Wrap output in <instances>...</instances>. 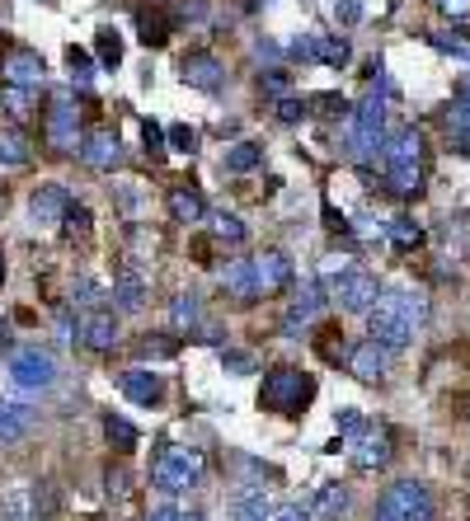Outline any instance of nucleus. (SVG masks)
Masks as SVG:
<instances>
[{
    "mask_svg": "<svg viewBox=\"0 0 470 521\" xmlns=\"http://www.w3.org/2000/svg\"><path fill=\"white\" fill-rule=\"evenodd\" d=\"M456 151H461V155L470 160V137H456Z\"/></svg>",
    "mask_w": 470,
    "mask_h": 521,
    "instance_id": "4d7b16f0",
    "label": "nucleus"
},
{
    "mask_svg": "<svg viewBox=\"0 0 470 521\" xmlns=\"http://www.w3.org/2000/svg\"><path fill=\"white\" fill-rule=\"evenodd\" d=\"M203 470H207L203 451H193V446H165V451L151 460V484H156L160 493H184L203 479Z\"/></svg>",
    "mask_w": 470,
    "mask_h": 521,
    "instance_id": "39448f33",
    "label": "nucleus"
},
{
    "mask_svg": "<svg viewBox=\"0 0 470 521\" xmlns=\"http://www.w3.org/2000/svg\"><path fill=\"white\" fill-rule=\"evenodd\" d=\"M198 320H203V306H198V296H193V292L174 296V306H170V324H174V329H193Z\"/></svg>",
    "mask_w": 470,
    "mask_h": 521,
    "instance_id": "7c9ffc66",
    "label": "nucleus"
},
{
    "mask_svg": "<svg viewBox=\"0 0 470 521\" xmlns=\"http://www.w3.org/2000/svg\"><path fill=\"white\" fill-rule=\"evenodd\" d=\"M137 29H141V43L146 47L170 43V19L160 15V10H137Z\"/></svg>",
    "mask_w": 470,
    "mask_h": 521,
    "instance_id": "c756f323",
    "label": "nucleus"
},
{
    "mask_svg": "<svg viewBox=\"0 0 470 521\" xmlns=\"http://www.w3.org/2000/svg\"><path fill=\"white\" fill-rule=\"evenodd\" d=\"M33 414L24 404H0V446H15L24 432H29Z\"/></svg>",
    "mask_w": 470,
    "mask_h": 521,
    "instance_id": "cd10ccee",
    "label": "nucleus"
},
{
    "mask_svg": "<svg viewBox=\"0 0 470 521\" xmlns=\"http://www.w3.org/2000/svg\"><path fill=\"white\" fill-rule=\"evenodd\" d=\"M250 263H254V296H278L292 287V259L282 249H264Z\"/></svg>",
    "mask_w": 470,
    "mask_h": 521,
    "instance_id": "f8f14e48",
    "label": "nucleus"
},
{
    "mask_svg": "<svg viewBox=\"0 0 470 521\" xmlns=\"http://www.w3.org/2000/svg\"><path fill=\"white\" fill-rule=\"evenodd\" d=\"M315 395V381L301 367H273L259 385V409L268 414H301L306 399Z\"/></svg>",
    "mask_w": 470,
    "mask_h": 521,
    "instance_id": "7ed1b4c3",
    "label": "nucleus"
},
{
    "mask_svg": "<svg viewBox=\"0 0 470 521\" xmlns=\"http://www.w3.org/2000/svg\"><path fill=\"white\" fill-rule=\"evenodd\" d=\"M0 104L10 108V118H29V90H15V85H5V94H0Z\"/></svg>",
    "mask_w": 470,
    "mask_h": 521,
    "instance_id": "a19ab883",
    "label": "nucleus"
},
{
    "mask_svg": "<svg viewBox=\"0 0 470 521\" xmlns=\"http://www.w3.org/2000/svg\"><path fill=\"white\" fill-rule=\"evenodd\" d=\"M137 353H141V357H174V353H179V338L146 334V338H137Z\"/></svg>",
    "mask_w": 470,
    "mask_h": 521,
    "instance_id": "c9c22d12",
    "label": "nucleus"
},
{
    "mask_svg": "<svg viewBox=\"0 0 470 521\" xmlns=\"http://www.w3.org/2000/svg\"><path fill=\"white\" fill-rule=\"evenodd\" d=\"M438 10H442V15H452V19H466L470 15V0H438Z\"/></svg>",
    "mask_w": 470,
    "mask_h": 521,
    "instance_id": "8fccbe9b",
    "label": "nucleus"
},
{
    "mask_svg": "<svg viewBox=\"0 0 470 521\" xmlns=\"http://www.w3.org/2000/svg\"><path fill=\"white\" fill-rule=\"evenodd\" d=\"M381 141H386V99H381V90H372L358 108H353L348 155H353V160H372L376 151H386Z\"/></svg>",
    "mask_w": 470,
    "mask_h": 521,
    "instance_id": "423d86ee",
    "label": "nucleus"
},
{
    "mask_svg": "<svg viewBox=\"0 0 470 521\" xmlns=\"http://www.w3.org/2000/svg\"><path fill=\"white\" fill-rule=\"evenodd\" d=\"M0 282H5V254H0Z\"/></svg>",
    "mask_w": 470,
    "mask_h": 521,
    "instance_id": "bf43d9fd",
    "label": "nucleus"
},
{
    "mask_svg": "<svg viewBox=\"0 0 470 521\" xmlns=\"http://www.w3.org/2000/svg\"><path fill=\"white\" fill-rule=\"evenodd\" d=\"M334 428H339V437H344V442H353V437H358V432H367L372 423H367L358 409H344V414L334 418Z\"/></svg>",
    "mask_w": 470,
    "mask_h": 521,
    "instance_id": "58836bf2",
    "label": "nucleus"
},
{
    "mask_svg": "<svg viewBox=\"0 0 470 521\" xmlns=\"http://www.w3.org/2000/svg\"><path fill=\"white\" fill-rule=\"evenodd\" d=\"M66 66H71V80H76V85H90V52H85V47H66Z\"/></svg>",
    "mask_w": 470,
    "mask_h": 521,
    "instance_id": "e433bc0d",
    "label": "nucleus"
},
{
    "mask_svg": "<svg viewBox=\"0 0 470 521\" xmlns=\"http://www.w3.org/2000/svg\"><path fill=\"white\" fill-rule=\"evenodd\" d=\"M109 498H132V475H127L123 465L109 470Z\"/></svg>",
    "mask_w": 470,
    "mask_h": 521,
    "instance_id": "49530a36",
    "label": "nucleus"
},
{
    "mask_svg": "<svg viewBox=\"0 0 470 521\" xmlns=\"http://www.w3.org/2000/svg\"><path fill=\"white\" fill-rule=\"evenodd\" d=\"M170 141L179 146V151H193V141H198V137H193L188 127H170Z\"/></svg>",
    "mask_w": 470,
    "mask_h": 521,
    "instance_id": "3c124183",
    "label": "nucleus"
},
{
    "mask_svg": "<svg viewBox=\"0 0 470 521\" xmlns=\"http://www.w3.org/2000/svg\"><path fill=\"white\" fill-rule=\"evenodd\" d=\"M146 296H151V282H146V273H141L132 259H123V263H118V273H113V301H118V310L137 315V310L146 306Z\"/></svg>",
    "mask_w": 470,
    "mask_h": 521,
    "instance_id": "2eb2a0df",
    "label": "nucleus"
},
{
    "mask_svg": "<svg viewBox=\"0 0 470 521\" xmlns=\"http://www.w3.org/2000/svg\"><path fill=\"white\" fill-rule=\"evenodd\" d=\"M179 512H184V507L160 503V507H151V521H179Z\"/></svg>",
    "mask_w": 470,
    "mask_h": 521,
    "instance_id": "603ef678",
    "label": "nucleus"
},
{
    "mask_svg": "<svg viewBox=\"0 0 470 521\" xmlns=\"http://www.w3.org/2000/svg\"><path fill=\"white\" fill-rule=\"evenodd\" d=\"M423 315H428V306H423L419 292H386L376 301L372 315H367V329H372V338L381 348L395 353V348H409V343H414Z\"/></svg>",
    "mask_w": 470,
    "mask_h": 521,
    "instance_id": "f257e3e1",
    "label": "nucleus"
},
{
    "mask_svg": "<svg viewBox=\"0 0 470 521\" xmlns=\"http://www.w3.org/2000/svg\"><path fill=\"white\" fill-rule=\"evenodd\" d=\"M325 310V296H320V287H306L301 296H292V306H287V315H282V334L287 338H301V329L315 320Z\"/></svg>",
    "mask_w": 470,
    "mask_h": 521,
    "instance_id": "aec40b11",
    "label": "nucleus"
},
{
    "mask_svg": "<svg viewBox=\"0 0 470 521\" xmlns=\"http://www.w3.org/2000/svg\"><path fill=\"white\" fill-rule=\"evenodd\" d=\"M43 137H47V146L57 155H71V151H80V123H76V108H71V99L66 94H57L52 104H47V113H43Z\"/></svg>",
    "mask_w": 470,
    "mask_h": 521,
    "instance_id": "6e6552de",
    "label": "nucleus"
},
{
    "mask_svg": "<svg viewBox=\"0 0 470 521\" xmlns=\"http://www.w3.org/2000/svg\"><path fill=\"white\" fill-rule=\"evenodd\" d=\"M221 292L235 301H254V263L250 259H231L221 268Z\"/></svg>",
    "mask_w": 470,
    "mask_h": 521,
    "instance_id": "b1692460",
    "label": "nucleus"
},
{
    "mask_svg": "<svg viewBox=\"0 0 470 521\" xmlns=\"http://www.w3.org/2000/svg\"><path fill=\"white\" fill-rule=\"evenodd\" d=\"M376 517H386V521H433L438 517V503H433L428 484H419V479H395V484H386V493L376 498Z\"/></svg>",
    "mask_w": 470,
    "mask_h": 521,
    "instance_id": "20e7f679",
    "label": "nucleus"
},
{
    "mask_svg": "<svg viewBox=\"0 0 470 521\" xmlns=\"http://www.w3.org/2000/svg\"><path fill=\"white\" fill-rule=\"evenodd\" d=\"M179 80H184L188 90L217 94L221 85H226V62L212 57V52H188L184 62H179Z\"/></svg>",
    "mask_w": 470,
    "mask_h": 521,
    "instance_id": "ddd939ff",
    "label": "nucleus"
},
{
    "mask_svg": "<svg viewBox=\"0 0 470 521\" xmlns=\"http://www.w3.org/2000/svg\"><path fill=\"white\" fill-rule=\"evenodd\" d=\"M146 141H151V151H160V141H165V132H160V127H151V123H146Z\"/></svg>",
    "mask_w": 470,
    "mask_h": 521,
    "instance_id": "5fc2aeb1",
    "label": "nucleus"
},
{
    "mask_svg": "<svg viewBox=\"0 0 470 521\" xmlns=\"http://www.w3.org/2000/svg\"><path fill=\"white\" fill-rule=\"evenodd\" d=\"M391 240H395L400 249H409V245H419V240H423V230L414 226L409 216H395V221H391Z\"/></svg>",
    "mask_w": 470,
    "mask_h": 521,
    "instance_id": "4c0bfd02",
    "label": "nucleus"
},
{
    "mask_svg": "<svg viewBox=\"0 0 470 521\" xmlns=\"http://www.w3.org/2000/svg\"><path fill=\"white\" fill-rule=\"evenodd\" d=\"M348 446V460H353V470H362V475H376V470H386L391 465V432L386 428H367V432H358L353 442H344Z\"/></svg>",
    "mask_w": 470,
    "mask_h": 521,
    "instance_id": "9d476101",
    "label": "nucleus"
},
{
    "mask_svg": "<svg viewBox=\"0 0 470 521\" xmlns=\"http://www.w3.org/2000/svg\"><path fill=\"white\" fill-rule=\"evenodd\" d=\"M306 113H311L306 99H278V123H301Z\"/></svg>",
    "mask_w": 470,
    "mask_h": 521,
    "instance_id": "c03bdc74",
    "label": "nucleus"
},
{
    "mask_svg": "<svg viewBox=\"0 0 470 521\" xmlns=\"http://www.w3.org/2000/svg\"><path fill=\"white\" fill-rule=\"evenodd\" d=\"M212 235L226 240V245H240V240H245V221L231 216V212H217V216H212Z\"/></svg>",
    "mask_w": 470,
    "mask_h": 521,
    "instance_id": "72a5a7b5",
    "label": "nucleus"
},
{
    "mask_svg": "<svg viewBox=\"0 0 470 521\" xmlns=\"http://www.w3.org/2000/svg\"><path fill=\"white\" fill-rule=\"evenodd\" d=\"M33 160V137L24 127H0V165L5 169H19Z\"/></svg>",
    "mask_w": 470,
    "mask_h": 521,
    "instance_id": "5701e85b",
    "label": "nucleus"
},
{
    "mask_svg": "<svg viewBox=\"0 0 470 521\" xmlns=\"http://www.w3.org/2000/svg\"><path fill=\"white\" fill-rule=\"evenodd\" d=\"M311 108H315V113H325V118H348V99H344V94H315Z\"/></svg>",
    "mask_w": 470,
    "mask_h": 521,
    "instance_id": "ea45409f",
    "label": "nucleus"
},
{
    "mask_svg": "<svg viewBox=\"0 0 470 521\" xmlns=\"http://www.w3.org/2000/svg\"><path fill=\"white\" fill-rule=\"evenodd\" d=\"M259 90L287 94V90H292V76H287V71H268V76H259Z\"/></svg>",
    "mask_w": 470,
    "mask_h": 521,
    "instance_id": "de8ad7c7",
    "label": "nucleus"
},
{
    "mask_svg": "<svg viewBox=\"0 0 470 521\" xmlns=\"http://www.w3.org/2000/svg\"><path fill=\"white\" fill-rule=\"evenodd\" d=\"M71 207H76V202H71V193H66L62 184H38V193H33V202H29L33 221H66Z\"/></svg>",
    "mask_w": 470,
    "mask_h": 521,
    "instance_id": "4be33fe9",
    "label": "nucleus"
},
{
    "mask_svg": "<svg viewBox=\"0 0 470 521\" xmlns=\"http://www.w3.org/2000/svg\"><path fill=\"white\" fill-rule=\"evenodd\" d=\"M442 127L452 137H470V99H456L452 108H442Z\"/></svg>",
    "mask_w": 470,
    "mask_h": 521,
    "instance_id": "2f4dec72",
    "label": "nucleus"
},
{
    "mask_svg": "<svg viewBox=\"0 0 470 521\" xmlns=\"http://www.w3.org/2000/svg\"><path fill=\"white\" fill-rule=\"evenodd\" d=\"M0 80L15 85V90H38L47 80V66L33 47H5L0 52Z\"/></svg>",
    "mask_w": 470,
    "mask_h": 521,
    "instance_id": "1a4fd4ad",
    "label": "nucleus"
},
{
    "mask_svg": "<svg viewBox=\"0 0 470 521\" xmlns=\"http://www.w3.org/2000/svg\"><path fill=\"white\" fill-rule=\"evenodd\" d=\"M386 179L400 198H414L423 188V137L414 127H400L391 141H386Z\"/></svg>",
    "mask_w": 470,
    "mask_h": 521,
    "instance_id": "f03ea898",
    "label": "nucleus"
},
{
    "mask_svg": "<svg viewBox=\"0 0 470 521\" xmlns=\"http://www.w3.org/2000/svg\"><path fill=\"white\" fill-rule=\"evenodd\" d=\"M428 43L442 47V52H452V57H466V62H470V43H466V38H452V33H428Z\"/></svg>",
    "mask_w": 470,
    "mask_h": 521,
    "instance_id": "79ce46f5",
    "label": "nucleus"
},
{
    "mask_svg": "<svg viewBox=\"0 0 470 521\" xmlns=\"http://www.w3.org/2000/svg\"><path fill=\"white\" fill-rule=\"evenodd\" d=\"M372 521H386V517H372Z\"/></svg>",
    "mask_w": 470,
    "mask_h": 521,
    "instance_id": "052dcab7",
    "label": "nucleus"
},
{
    "mask_svg": "<svg viewBox=\"0 0 470 521\" xmlns=\"http://www.w3.org/2000/svg\"><path fill=\"white\" fill-rule=\"evenodd\" d=\"M104 432H109V442L118 446V451H132V446H137V428H132L127 418H118V414L104 418Z\"/></svg>",
    "mask_w": 470,
    "mask_h": 521,
    "instance_id": "473e14b6",
    "label": "nucleus"
},
{
    "mask_svg": "<svg viewBox=\"0 0 470 521\" xmlns=\"http://www.w3.org/2000/svg\"><path fill=\"white\" fill-rule=\"evenodd\" d=\"M264 165V146L259 141H235L231 151H226V169L231 174H250V169Z\"/></svg>",
    "mask_w": 470,
    "mask_h": 521,
    "instance_id": "c85d7f7f",
    "label": "nucleus"
},
{
    "mask_svg": "<svg viewBox=\"0 0 470 521\" xmlns=\"http://www.w3.org/2000/svg\"><path fill=\"white\" fill-rule=\"evenodd\" d=\"M94 52H99V62H104V66H118V62H123V38H118L113 29H99Z\"/></svg>",
    "mask_w": 470,
    "mask_h": 521,
    "instance_id": "f704fd0d",
    "label": "nucleus"
},
{
    "mask_svg": "<svg viewBox=\"0 0 470 521\" xmlns=\"http://www.w3.org/2000/svg\"><path fill=\"white\" fill-rule=\"evenodd\" d=\"M165 207H170V221H179V226H198L207 216V202L198 188H188V184H174L170 193H165Z\"/></svg>",
    "mask_w": 470,
    "mask_h": 521,
    "instance_id": "412c9836",
    "label": "nucleus"
},
{
    "mask_svg": "<svg viewBox=\"0 0 470 521\" xmlns=\"http://www.w3.org/2000/svg\"><path fill=\"white\" fill-rule=\"evenodd\" d=\"M297 57H306V62H320V66H344L348 62V43L339 38V33H306V38H297Z\"/></svg>",
    "mask_w": 470,
    "mask_h": 521,
    "instance_id": "f3484780",
    "label": "nucleus"
},
{
    "mask_svg": "<svg viewBox=\"0 0 470 521\" xmlns=\"http://www.w3.org/2000/svg\"><path fill=\"white\" fill-rule=\"evenodd\" d=\"M391 348H381L376 338H367V343H358L353 353H348V371L358 376V381H367V385H376V381H386L391 376Z\"/></svg>",
    "mask_w": 470,
    "mask_h": 521,
    "instance_id": "dca6fc26",
    "label": "nucleus"
},
{
    "mask_svg": "<svg viewBox=\"0 0 470 521\" xmlns=\"http://www.w3.org/2000/svg\"><path fill=\"white\" fill-rule=\"evenodd\" d=\"M358 15H362V5H358V0H344V5H339V19H348V24H353Z\"/></svg>",
    "mask_w": 470,
    "mask_h": 521,
    "instance_id": "864d4df0",
    "label": "nucleus"
},
{
    "mask_svg": "<svg viewBox=\"0 0 470 521\" xmlns=\"http://www.w3.org/2000/svg\"><path fill=\"white\" fill-rule=\"evenodd\" d=\"M10 376L24 390H47V385L57 381V357L47 353V348H19L10 357Z\"/></svg>",
    "mask_w": 470,
    "mask_h": 521,
    "instance_id": "9b49d317",
    "label": "nucleus"
},
{
    "mask_svg": "<svg viewBox=\"0 0 470 521\" xmlns=\"http://www.w3.org/2000/svg\"><path fill=\"white\" fill-rule=\"evenodd\" d=\"M231 512H235V521H268L273 517V503H268L264 489H240L231 498Z\"/></svg>",
    "mask_w": 470,
    "mask_h": 521,
    "instance_id": "a878e982",
    "label": "nucleus"
},
{
    "mask_svg": "<svg viewBox=\"0 0 470 521\" xmlns=\"http://www.w3.org/2000/svg\"><path fill=\"white\" fill-rule=\"evenodd\" d=\"M329 296L339 301V310H348V315H372L376 301H381V282H376L372 273H362V268H348V273L329 277Z\"/></svg>",
    "mask_w": 470,
    "mask_h": 521,
    "instance_id": "0eeeda50",
    "label": "nucleus"
},
{
    "mask_svg": "<svg viewBox=\"0 0 470 521\" xmlns=\"http://www.w3.org/2000/svg\"><path fill=\"white\" fill-rule=\"evenodd\" d=\"M226 371L245 376V371H254V357H250V353H226Z\"/></svg>",
    "mask_w": 470,
    "mask_h": 521,
    "instance_id": "09e8293b",
    "label": "nucleus"
},
{
    "mask_svg": "<svg viewBox=\"0 0 470 521\" xmlns=\"http://www.w3.org/2000/svg\"><path fill=\"white\" fill-rule=\"evenodd\" d=\"M80 160L90 169H113L123 160V146H118V137H113L109 127H94V132H85V141H80Z\"/></svg>",
    "mask_w": 470,
    "mask_h": 521,
    "instance_id": "a211bd4d",
    "label": "nucleus"
},
{
    "mask_svg": "<svg viewBox=\"0 0 470 521\" xmlns=\"http://www.w3.org/2000/svg\"><path fill=\"white\" fill-rule=\"evenodd\" d=\"M118 390H123L132 404H141V409H151L160 395H165V385H160V376L156 371H146V367H132V371H123L118 376Z\"/></svg>",
    "mask_w": 470,
    "mask_h": 521,
    "instance_id": "6ab92c4d",
    "label": "nucleus"
},
{
    "mask_svg": "<svg viewBox=\"0 0 470 521\" xmlns=\"http://www.w3.org/2000/svg\"><path fill=\"white\" fill-rule=\"evenodd\" d=\"M179 521H203V517L198 512H179Z\"/></svg>",
    "mask_w": 470,
    "mask_h": 521,
    "instance_id": "13d9d810",
    "label": "nucleus"
},
{
    "mask_svg": "<svg viewBox=\"0 0 470 521\" xmlns=\"http://www.w3.org/2000/svg\"><path fill=\"white\" fill-rule=\"evenodd\" d=\"M118 320H113V310H85L76 324V338L80 348H90V353H113L118 348Z\"/></svg>",
    "mask_w": 470,
    "mask_h": 521,
    "instance_id": "4468645a",
    "label": "nucleus"
},
{
    "mask_svg": "<svg viewBox=\"0 0 470 521\" xmlns=\"http://www.w3.org/2000/svg\"><path fill=\"white\" fill-rule=\"evenodd\" d=\"M66 235H71V240H85V235H90V212H85V207H71V212H66Z\"/></svg>",
    "mask_w": 470,
    "mask_h": 521,
    "instance_id": "a18cd8bd",
    "label": "nucleus"
},
{
    "mask_svg": "<svg viewBox=\"0 0 470 521\" xmlns=\"http://www.w3.org/2000/svg\"><path fill=\"white\" fill-rule=\"evenodd\" d=\"M344 507H348V489H344V484H320V489H315V498H311L315 521L344 517Z\"/></svg>",
    "mask_w": 470,
    "mask_h": 521,
    "instance_id": "bb28decb",
    "label": "nucleus"
},
{
    "mask_svg": "<svg viewBox=\"0 0 470 521\" xmlns=\"http://www.w3.org/2000/svg\"><path fill=\"white\" fill-rule=\"evenodd\" d=\"M268 521H315V512H311V503H282V507H273Z\"/></svg>",
    "mask_w": 470,
    "mask_h": 521,
    "instance_id": "37998d69",
    "label": "nucleus"
},
{
    "mask_svg": "<svg viewBox=\"0 0 470 521\" xmlns=\"http://www.w3.org/2000/svg\"><path fill=\"white\" fill-rule=\"evenodd\" d=\"M0 521H38V493L29 484H15L0 498Z\"/></svg>",
    "mask_w": 470,
    "mask_h": 521,
    "instance_id": "393cba45",
    "label": "nucleus"
},
{
    "mask_svg": "<svg viewBox=\"0 0 470 521\" xmlns=\"http://www.w3.org/2000/svg\"><path fill=\"white\" fill-rule=\"evenodd\" d=\"M456 99H470V76H461V85H456Z\"/></svg>",
    "mask_w": 470,
    "mask_h": 521,
    "instance_id": "6e6d98bb",
    "label": "nucleus"
}]
</instances>
